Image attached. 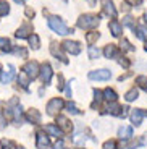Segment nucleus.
<instances>
[{
	"label": "nucleus",
	"mask_w": 147,
	"mask_h": 149,
	"mask_svg": "<svg viewBox=\"0 0 147 149\" xmlns=\"http://www.w3.org/2000/svg\"><path fill=\"white\" fill-rule=\"evenodd\" d=\"M29 45H31V49H34V50H37V49L41 47V39H39V36L37 34H31L29 37Z\"/></svg>",
	"instance_id": "obj_25"
},
{
	"label": "nucleus",
	"mask_w": 147,
	"mask_h": 149,
	"mask_svg": "<svg viewBox=\"0 0 147 149\" xmlns=\"http://www.w3.org/2000/svg\"><path fill=\"white\" fill-rule=\"evenodd\" d=\"M102 97L105 99L107 102H116L118 94H116V91H115V89H112V88H107V89H103Z\"/></svg>",
	"instance_id": "obj_18"
},
{
	"label": "nucleus",
	"mask_w": 147,
	"mask_h": 149,
	"mask_svg": "<svg viewBox=\"0 0 147 149\" xmlns=\"http://www.w3.org/2000/svg\"><path fill=\"white\" fill-rule=\"evenodd\" d=\"M34 15H36V13H34V10H33V8H29V7L26 8V16H28V18H33Z\"/></svg>",
	"instance_id": "obj_43"
},
{
	"label": "nucleus",
	"mask_w": 147,
	"mask_h": 149,
	"mask_svg": "<svg viewBox=\"0 0 147 149\" xmlns=\"http://www.w3.org/2000/svg\"><path fill=\"white\" fill-rule=\"evenodd\" d=\"M60 45H62L63 50H66V52L71 54V55H79V52H81V44H79L78 41H70V39H66V41H63Z\"/></svg>",
	"instance_id": "obj_5"
},
{
	"label": "nucleus",
	"mask_w": 147,
	"mask_h": 149,
	"mask_svg": "<svg viewBox=\"0 0 147 149\" xmlns=\"http://www.w3.org/2000/svg\"><path fill=\"white\" fill-rule=\"evenodd\" d=\"M87 52H89V58H91V60L99 58V57H100V54H102V52H100V49L94 47V45H91V47H89V50H87Z\"/></svg>",
	"instance_id": "obj_27"
},
{
	"label": "nucleus",
	"mask_w": 147,
	"mask_h": 149,
	"mask_svg": "<svg viewBox=\"0 0 147 149\" xmlns=\"http://www.w3.org/2000/svg\"><path fill=\"white\" fill-rule=\"evenodd\" d=\"M118 62H120V65L125 68H129V65H131V62H129L126 57H118Z\"/></svg>",
	"instance_id": "obj_36"
},
{
	"label": "nucleus",
	"mask_w": 147,
	"mask_h": 149,
	"mask_svg": "<svg viewBox=\"0 0 147 149\" xmlns=\"http://www.w3.org/2000/svg\"><path fill=\"white\" fill-rule=\"evenodd\" d=\"M16 3H24V0H15Z\"/></svg>",
	"instance_id": "obj_46"
},
{
	"label": "nucleus",
	"mask_w": 147,
	"mask_h": 149,
	"mask_svg": "<svg viewBox=\"0 0 147 149\" xmlns=\"http://www.w3.org/2000/svg\"><path fill=\"white\" fill-rule=\"evenodd\" d=\"M39 70H41V67H39L37 62H28V63L23 67V73H24L29 79L37 78V76H39Z\"/></svg>",
	"instance_id": "obj_7"
},
{
	"label": "nucleus",
	"mask_w": 147,
	"mask_h": 149,
	"mask_svg": "<svg viewBox=\"0 0 147 149\" xmlns=\"http://www.w3.org/2000/svg\"><path fill=\"white\" fill-rule=\"evenodd\" d=\"M57 83H58V84H57V86H58V91H62L63 88H65V84H63V76H62V74H58V81H57Z\"/></svg>",
	"instance_id": "obj_40"
},
{
	"label": "nucleus",
	"mask_w": 147,
	"mask_h": 149,
	"mask_svg": "<svg viewBox=\"0 0 147 149\" xmlns=\"http://www.w3.org/2000/svg\"><path fill=\"white\" fill-rule=\"evenodd\" d=\"M94 97H96L97 104H99V102L103 99V97H102V91H99V89H94Z\"/></svg>",
	"instance_id": "obj_39"
},
{
	"label": "nucleus",
	"mask_w": 147,
	"mask_h": 149,
	"mask_svg": "<svg viewBox=\"0 0 147 149\" xmlns=\"http://www.w3.org/2000/svg\"><path fill=\"white\" fill-rule=\"evenodd\" d=\"M15 52L18 54V55H21V57H24V58H26V50H24V49H16Z\"/></svg>",
	"instance_id": "obj_44"
},
{
	"label": "nucleus",
	"mask_w": 147,
	"mask_h": 149,
	"mask_svg": "<svg viewBox=\"0 0 147 149\" xmlns=\"http://www.w3.org/2000/svg\"><path fill=\"white\" fill-rule=\"evenodd\" d=\"M31 33H33V26L26 23V24H23L21 28H18V31L15 33V36L18 37V39H26V37L31 36Z\"/></svg>",
	"instance_id": "obj_15"
},
{
	"label": "nucleus",
	"mask_w": 147,
	"mask_h": 149,
	"mask_svg": "<svg viewBox=\"0 0 147 149\" xmlns=\"http://www.w3.org/2000/svg\"><path fill=\"white\" fill-rule=\"evenodd\" d=\"M73 141L76 143V144H81V143H84V141H86V134H83V131H78V133L74 134Z\"/></svg>",
	"instance_id": "obj_33"
},
{
	"label": "nucleus",
	"mask_w": 147,
	"mask_h": 149,
	"mask_svg": "<svg viewBox=\"0 0 147 149\" xmlns=\"http://www.w3.org/2000/svg\"><path fill=\"white\" fill-rule=\"evenodd\" d=\"M137 97H139V91H137V88H131V89H129L128 93L125 94L126 102H132V101H136Z\"/></svg>",
	"instance_id": "obj_23"
},
{
	"label": "nucleus",
	"mask_w": 147,
	"mask_h": 149,
	"mask_svg": "<svg viewBox=\"0 0 147 149\" xmlns=\"http://www.w3.org/2000/svg\"><path fill=\"white\" fill-rule=\"evenodd\" d=\"M26 118L29 120L31 123L37 125V123H41V113H39V110H36V109H31V110H28V113H26Z\"/></svg>",
	"instance_id": "obj_19"
},
{
	"label": "nucleus",
	"mask_w": 147,
	"mask_h": 149,
	"mask_svg": "<svg viewBox=\"0 0 147 149\" xmlns=\"http://www.w3.org/2000/svg\"><path fill=\"white\" fill-rule=\"evenodd\" d=\"M50 146V138L45 131H37L36 134V148L37 149H47Z\"/></svg>",
	"instance_id": "obj_9"
},
{
	"label": "nucleus",
	"mask_w": 147,
	"mask_h": 149,
	"mask_svg": "<svg viewBox=\"0 0 147 149\" xmlns=\"http://www.w3.org/2000/svg\"><path fill=\"white\" fill-rule=\"evenodd\" d=\"M53 149H65V144H63V141L62 139H58V141L53 144Z\"/></svg>",
	"instance_id": "obj_41"
},
{
	"label": "nucleus",
	"mask_w": 147,
	"mask_h": 149,
	"mask_svg": "<svg viewBox=\"0 0 147 149\" xmlns=\"http://www.w3.org/2000/svg\"><path fill=\"white\" fill-rule=\"evenodd\" d=\"M0 144H2V149H11V148H15L13 141H10V139H2V141H0Z\"/></svg>",
	"instance_id": "obj_35"
},
{
	"label": "nucleus",
	"mask_w": 147,
	"mask_h": 149,
	"mask_svg": "<svg viewBox=\"0 0 147 149\" xmlns=\"http://www.w3.org/2000/svg\"><path fill=\"white\" fill-rule=\"evenodd\" d=\"M103 55H105V58H116L118 55V49L115 44H108L105 45V49H103Z\"/></svg>",
	"instance_id": "obj_17"
},
{
	"label": "nucleus",
	"mask_w": 147,
	"mask_h": 149,
	"mask_svg": "<svg viewBox=\"0 0 147 149\" xmlns=\"http://www.w3.org/2000/svg\"><path fill=\"white\" fill-rule=\"evenodd\" d=\"M102 10L107 16H112V18H116V8H115L113 2L112 0H102Z\"/></svg>",
	"instance_id": "obj_12"
},
{
	"label": "nucleus",
	"mask_w": 147,
	"mask_h": 149,
	"mask_svg": "<svg viewBox=\"0 0 147 149\" xmlns=\"http://www.w3.org/2000/svg\"><path fill=\"white\" fill-rule=\"evenodd\" d=\"M57 123H58L57 127H58L62 131H66V133H68V131L73 130V125H71V122L66 118L65 115H57Z\"/></svg>",
	"instance_id": "obj_13"
},
{
	"label": "nucleus",
	"mask_w": 147,
	"mask_h": 149,
	"mask_svg": "<svg viewBox=\"0 0 147 149\" xmlns=\"http://www.w3.org/2000/svg\"><path fill=\"white\" fill-rule=\"evenodd\" d=\"M45 133H49L50 136H55V138H62L63 136V131L60 130L57 125H53V123H50V125L45 127Z\"/></svg>",
	"instance_id": "obj_20"
},
{
	"label": "nucleus",
	"mask_w": 147,
	"mask_h": 149,
	"mask_svg": "<svg viewBox=\"0 0 147 149\" xmlns=\"http://www.w3.org/2000/svg\"><path fill=\"white\" fill-rule=\"evenodd\" d=\"M108 29H110V33L113 37H120L123 33V26L116 21V19H112V21L108 23Z\"/></svg>",
	"instance_id": "obj_16"
},
{
	"label": "nucleus",
	"mask_w": 147,
	"mask_h": 149,
	"mask_svg": "<svg viewBox=\"0 0 147 149\" xmlns=\"http://www.w3.org/2000/svg\"><path fill=\"white\" fill-rule=\"evenodd\" d=\"M52 74H53V71H52V67L49 63H42L41 65V70H39V76H41V81L44 83V84H49L52 79Z\"/></svg>",
	"instance_id": "obj_10"
},
{
	"label": "nucleus",
	"mask_w": 147,
	"mask_h": 149,
	"mask_svg": "<svg viewBox=\"0 0 147 149\" xmlns=\"http://www.w3.org/2000/svg\"><path fill=\"white\" fill-rule=\"evenodd\" d=\"M144 49H146V52H147V42H146V47H144Z\"/></svg>",
	"instance_id": "obj_48"
},
{
	"label": "nucleus",
	"mask_w": 147,
	"mask_h": 149,
	"mask_svg": "<svg viewBox=\"0 0 147 149\" xmlns=\"http://www.w3.org/2000/svg\"><path fill=\"white\" fill-rule=\"evenodd\" d=\"M99 23H100V16L86 13V15H81L78 18V28H81V29H92V28L99 26Z\"/></svg>",
	"instance_id": "obj_2"
},
{
	"label": "nucleus",
	"mask_w": 147,
	"mask_h": 149,
	"mask_svg": "<svg viewBox=\"0 0 147 149\" xmlns=\"http://www.w3.org/2000/svg\"><path fill=\"white\" fill-rule=\"evenodd\" d=\"M66 109H68V112H71L73 115H79V113H81V110H79V109L76 107V104H74V102H71V101L66 104Z\"/></svg>",
	"instance_id": "obj_29"
},
{
	"label": "nucleus",
	"mask_w": 147,
	"mask_h": 149,
	"mask_svg": "<svg viewBox=\"0 0 147 149\" xmlns=\"http://www.w3.org/2000/svg\"><path fill=\"white\" fill-rule=\"evenodd\" d=\"M0 70H2V65H0ZM0 73H2V71H0Z\"/></svg>",
	"instance_id": "obj_49"
},
{
	"label": "nucleus",
	"mask_w": 147,
	"mask_h": 149,
	"mask_svg": "<svg viewBox=\"0 0 147 149\" xmlns=\"http://www.w3.org/2000/svg\"><path fill=\"white\" fill-rule=\"evenodd\" d=\"M18 149H24V148H18Z\"/></svg>",
	"instance_id": "obj_50"
},
{
	"label": "nucleus",
	"mask_w": 147,
	"mask_h": 149,
	"mask_svg": "<svg viewBox=\"0 0 147 149\" xmlns=\"http://www.w3.org/2000/svg\"><path fill=\"white\" fill-rule=\"evenodd\" d=\"M99 37H100V33H97V31H91V33L86 34V41H87L89 45H94Z\"/></svg>",
	"instance_id": "obj_24"
},
{
	"label": "nucleus",
	"mask_w": 147,
	"mask_h": 149,
	"mask_svg": "<svg viewBox=\"0 0 147 149\" xmlns=\"http://www.w3.org/2000/svg\"><path fill=\"white\" fill-rule=\"evenodd\" d=\"M10 13V5L7 0H0V16H5Z\"/></svg>",
	"instance_id": "obj_26"
},
{
	"label": "nucleus",
	"mask_w": 147,
	"mask_h": 149,
	"mask_svg": "<svg viewBox=\"0 0 147 149\" xmlns=\"http://www.w3.org/2000/svg\"><path fill=\"white\" fill-rule=\"evenodd\" d=\"M123 24H125V26H129L132 29V28L136 26V24H134V18H132V16H125V19H123Z\"/></svg>",
	"instance_id": "obj_34"
},
{
	"label": "nucleus",
	"mask_w": 147,
	"mask_h": 149,
	"mask_svg": "<svg viewBox=\"0 0 147 149\" xmlns=\"http://www.w3.org/2000/svg\"><path fill=\"white\" fill-rule=\"evenodd\" d=\"M128 107H121V105L115 104V102H110V104L107 105L105 112L107 113H110V115H115V117H123L125 118L126 115H128Z\"/></svg>",
	"instance_id": "obj_3"
},
{
	"label": "nucleus",
	"mask_w": 147,
	"mask_h": 149,
	"mask_svg": "<svg viewBox=\"0 0 147 149\" xmlns=\"http://www.w3.org/2000/svg\"><path fill=\"white\" fill-rule=\"evenodd\" d=\"M0 47L3 52H11V44L7 37H0Z\"/></svg>",
	"instance_id": "obj_28"
},
{
	"label": "nucleus",
	"mask_w": 147,
	"mask_h": 149,
	"mask_svg": "<svg viewBox=\"0 0 147 149\" xmlns=\"http://www.w3.org/2000/svg\"><path fill=\"white\" fill-rule=\"evenodd\" d=\"M144 117H147V110H144V109H134L129 113V120H131V123L134 127H139L141 123H142Z\"/></svg>",
	"instance_id": "obj_8"
},
{
	"label": "nucleus",
	"mask_w": 147,
	"mask_h": 149,
	"mask_svg": "<svg viewBox=\"0 0 147 149\" xmlns=\"http://www.w3.org/2000/svg\"><path fill=\"white\" fill-rule=\"evenodd\" d=\"M144 21L147 23V13H146V15H144Z\"/></svg>",
	"instance_id": "obj_47"
},
{
	"label": "nucleus",
	"mask_w": 147,
	"mask_h": 149,
	"mask_svg": "<svg viewBox=\"0 0 147 149\" xmlns=\"http://www.w3.org/2000/svg\"><path fill=\"white\" fill-rule=\"evenodd\" d=\"M120 45H121V49H123V50H129V52H132V50L136 49L134 45L131 44V42L128 41V39H123V41H121V44H120Z\"/></svg>",
	"instance_id": "obj_31"
},
{
	"label": "nucleus",
	"mask_w": 147,
	"mask_h": 149,
	"mask_svg": "<svg viewBox=\"0 0 147 149\" xmlns=\"http://www.w3.org/2000/svg\"><path fill=\"white\" fill-rule=\"evenodd\" d=\"M18 83L23 86V88H24V89H28V84H29V78H28V76H26L24 73H21V74L18 76Z\"/></svg>",
	"instance_id": "obj_30"
},
{
	"label": "nucleus",
	"mask_w": 147,
	"mask_h": 149,
	"mask_svg": "<svg viewBox=\"0 0 147 149\" xmlns=\"http://www.w3.org/2000/svg\"><path fill=\"white\" fill-rule=\"evenodd\" d=\"M118 136L121 139H131L132 136V128L131 127H121L118 130Z\"/></svg>",
	"instance_id": "obj_22"
},
{
	"label": "nucleus",
	"mask_w": 147,
	"mask_h": 149,
	"mask_svg": "<svg viewBox=\"0 0 147 149\" xmlns=\"http://www.w3.org/2000/svg\"><path fill=\"white\" fill-rule=\"evenodd\" d=\"M66 96L71 97V89H70V88H66Z\"/></svg>",
	"instance_id": "obj_45"
},
{
	"label": "nucleus",
	"mask_w": 147,
	"mask_h": 149,
	"mask_svg": "<svg viewBox=\"0 0 147 149\" xmlns=\"http://www.w3.org/2000/svg\"><path fill=\"white\" fill-rule=\"evenodd\" d=\"M89 79H94V81H107V79L112 78V71L107 70V68H102V70H94L89 71Z\"/></svg>",
	"instance_id": "obj_6"
},
{
	"label": "nucleus",
	"mask_w": 147,
	"mask_h": 149,
	"mask_svg": "<svg viewBox=\"0 0 147 149\" xmlns=\"http://www.w3.org/2000/svg\"><path fill=\"white\" fill-rule=\"evenodd\" d=\"M103 149H116V143H115L113 139H110V141L103 143Z\"/></svg>",
	"instance_id": "obj_37"
},
{
	"label": "nucleus",
	"mask_w": 147,
	"mask_h": 149,
	"mask_svg": "<svg viewBox=\"0 0 147 149\" xmlns=\"http://www.w3.org/2000/svg\"><path fill=\"white\" fill-rule=\"evenodd\" d=\"M49 26H50V29L53 33L60 34V36H68V34L74 33L71 28L66 26L65 23H63V19L58 18V16H49Z\"/></svg>",
	"instance_id": "obj_1"
},
{
	"label": "nucleus",
	"mask_w": 147,
	"mask_h": 149,
	"mask_svg": "<svg viewBox=\"0 0 147 149\" xmlns=\"http://www.w3.org/2000/svg\"><path fill=\"white\" fill-rule=\"evenodd\" d=\"M126 3L128 5H132V7H136V5H141V2H142V0H125Z\"/></svg>",
	"instance_id": "obj_42"
},
{
	"label": "nucleus",
	"mask_w": 147,
	"mask_h": 149,
	"mask_svg": "<svg viewBox=\"0 0 147 149\" xmlns=\"http://www.w3.org/2000/svg\"><path fill=\"white\" fill-rule=\"evenodd\" d=\"M13 76H15V67H13V65H8L7 70H5L3 73H0V83L8 84V83L13 79Z\"/></svg>",
	"instance_id": "obj_14"
},
{
	"label": "nucleus",
	"mask_w": 147,
	"mask_h": 149,
	"mask_svg": "<svg viewBox=\"0 0 147 149\" xmlns=\"http://www.w3.org/2000/svg\"><path fill=\"white\" fill-rule=\"evenodd\" d=\"M50 54L55 57V58L62 60L63 63H68V58H66V55L63 54L62 45H60V44H57V42H52V44H50Z\"/></svg>",
	"instance_id": "obj_11"
},
{
	"label": "nucleus",
	"mask_w": 147,
	"mask_h": 149,
	"mask_svg": "<svg viewBox=\"0 0 147 149\" xmlns=\"http://www.w3.org/2000/svg\"><path fill=\"white\" fill-rule=\"evenodd\" d=\"M136 83L147 93V76H137V78H136Z\"/></svg>",
	"instance_id": "obj_32"
},
{
	"label": "nucleus",
	"mask_w": 147,
	"mask_h": 149,
	"mask_svg": "<svg viewBox=\"0 0 147 149\" xmlns=\"http://www.w3.org/2000/svg\"><path fill=\"white\" fill-rule=\"evenodd\" d=\"M132 31H134V34H136L137 39H141V41H147V26L146 24H142V26H134Z\"/></svg>",
	"instance_id": "obj_21"
},
{
	"label": "nucleus",
	"mask_w": 147,
	"mask_h": 149,
	"mask_svg": "<svg viewBox=\"0 0 147 149\" xmlns=\"http://www.w3.org/2000/svg\"><path fill=\"white\" fill-rule=\"evenodd\" d=\"M63 107H65L63 99H60V97H53V99H50L49 104H47V113L49 115H57Z\"/></svg>",
	"instance_id": "obj_4"
},
{
	"label": "nucleus",
	"mask_w": 147,
	"mask_h": 149,
	"mask_svg": "<svg viewBox=\"0 0 147 149\" xmlns=\"http://www.w3.org/2000/svg\"><path fill=\"white\" fill-rule=\"evenodd\" d=\"M5 127H7V118H5V115L0 112V130H3Z\"/></svg>",
	"instance_id": "obj_38"
}]
</instances>
